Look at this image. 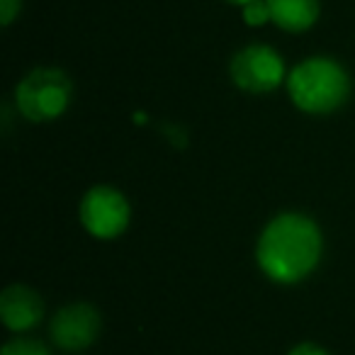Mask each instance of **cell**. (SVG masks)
<instances>
[{"instance_id":"obj_1","label":"cell","mask_w":355,"mask_h":355,"mask_svg":"<svg viewBox=\"0 0 355 355\" xmlns=\"http://www.w3.org/2000/svg\"><path fill=\"white\" fill-rule=\"evenodd\" d=\"M321 256V232L304 214L272 219L258 241V263L275 282H297L316 268Z\"/></svg>"},{"instance_id":"obj_2","label":"cell","mask_w":355,"mask_h":355,"mask_svg":"<svg viewBox=\"0 0 355 355\" xmlns=\"http://www.w3.org/2000/svg\"><path fill=\"white\" fill-rule=\"evenodd\" d=\"M287 88L297 107L306 112H331L348 98V76L331 59H309L290 73Z\"/></svg>"},{"instance_id":"obj_3","label":"cell","mask_w":355,"mask_h":355,"mask_svg":"<svg viewBox=\"0 0 355 355\" xmlns=\"http://www.w3.org/2000/svg\"><path fill=\"white\" fill-rule=\"evenodd\" d=\"M71 93H73V85L64 71L37 69L25 80H20L15 90V100L27 119L49 122L69 107Z\"/></svg>"},{"instance_id":"obj_4","label":"cell","mask_w":355,"mask_h":355,"mask_svg":"<svg viewBox=\"0 0 355 355\" xmlns=\"http://www.w3.org/2000/svg\"><path fill=\"white\" fill-rule=\"evenodd\" d=\"M80 219L98 239H114L129 224V205L117 190L93 188L80 202Z\"/></svg>"},{"instance_id":"obj_5","label":"cell","mask_w":355,"mask_h":355,"mask_svg":"<svg viewBox=\"0 0 355 355\" xmlns=\"http://www.w3.org/2000/svg\"><path fill=\"white\" fill-rule=\"evenodd\" d=\"M285 76L282 59L270 46H246L232 61V78L239 88L251 93H268Z\"/></svg>"},{"instance_id":"obj_6","label":"cell","mask_w":355,"mask_h":355,"mask_svg":"<svg viewBox=\"0 0 355 355\" xmlns=\"http://www.w3.org/2000/svg\"><path fill=\"white\" fill-rule=\"evenodd\" d=\"M100 316L90 304H71L51 321V338L64 350H80L98 338Z\"/></svg>"},{"instance_id":"obj_7","label":"cell","mask_w":355,"mask_h":355,"mask_svg":"<svg viewBox=\"0 0 355 355\" xmlns=\"http://www.w3.org/2000/svg\"><path fill=\"white\" fill-rule=\"evenodd\" d=\"M42 311H44V304H42L40 295L30 287L12 285L0 297V316L12 331L32 329L42 319Z\"/></svg>"},{"instance_id":"obj_8","label":"cell","mask_w":355,"mask_h":355,"mask_svg":"<svg viewBox=\"0 0 355 355\" xmlns=\"http://www.w3.org/2000/svg\"><path fill=\"white\" fill-rule=\"evenodd\" d=\"M270 3V20L287 32L309 30L319 17L316 0H268Z\"/></svg>"},{"instance_id":"obj_9","label":"cell","mask_w":355,"mask_h":355,"mask_svg":"<svg viewBox=\"0 0 355 355\" xmlns=\"http://www.w3.org/2000/svg\"><path fill=\"white\" fill-rule=\"evenodd\" d=\"M0 355H51L44 343L32 338H15L3 348Z\"/></svg>"},{"instance_id":"obj_10","label":"cell","mask_w":355,"mask_h":355,"mask_svg":"<svg viewBox=\"0 0 355 355\" xmlns=\"http://www.w3.org/2000/svg\"><path fill=\"white\" fill-rule=\"evenodd\" d=\"M248 25H263L266 20H270V3L268 0H253L251 6L243 8Z\"/></svg>"},{"instance_id":"obj_11","label":"cell","mask_w":355,"mask_h":355,"mask_svg":"<svg viewBox=\"0 0 355 355\" xmlns=\"http://www.w3.org/2000/svg\"><path fill=\"white\" fill-rule=\"evenodd\" d=\"M17 10H20V0H0V15H3V25H10Z\"/></svg>"},{"instance_id":"obj_12","label":"cell","mask_w":355,"mask_h":355,"mask_svg":"<svg viewBox=\"0 0 355 355\" xmlns=\"http://www.w3.org/2000/svg\"><path fill=\"white\" fill-rule=\"evenodd\" d=\"M290 355H329L324 348H319V345H311V343H302L297 345L295 350H290Z\"/></svg>"},{"instance_id":"obj_13","label":"cell","mask_w":355,"mask_h":355,"mask_svg":"<svg viewBox=\"0 0 355 355\" xmlns=\"http://www.w3.org/2000/svg\"><path fill=\"white\" fill-rule=\"evenodd\" d=\"M229 3H239V6H243V8H246V6H251L253 0H229Z\"/></svg>"}]
</instances>
